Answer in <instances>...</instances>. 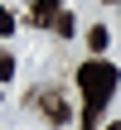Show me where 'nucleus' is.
<instances>
[{"mask_svg":"<svg viewBox=\"0 0 121 130\" xmlns=\"http://www.w3.org/2000/svg\"><path fill=\"white\" fill-rule=\"evenodd\" d=\"M78 92H82V111H107V101L116 96V82H121V72H116V63H107V58H87L82 68H78Z\"/></svg>","mask_w":121,"mask_h":130,"instance_id":"f257e3e1","label":"nucleus"},{"mask_svg":"<svg viewBox=\"0 0 121 130\" xmlns=\"http://www.w3.org/2000/svg\"><path fill=\"white\" fill-rule=\"evenodd\" d=\"M29 111H39L49 125H68L73 121V106H68L63 87H34L29 92Z\"/></svg>","mask_w":121,"mask_h":130,"instance_id":"f03ea898","label":"nucleus"},{"mask_svg":"<svg viewBox=\"0 0 121 130\" xmlns=\"http://www.w3.org/2000/svg\"><path fill=\"white\" fill-rule=\"evenodd\" d=\"M63 0H29V24H58Z\"/></svg>","mask_w":121,"mask_h":130,"instance_id":"7ed1b4c3","label":"nucleus"},{"mask_svg":"<svg viewBox=\"0 0 121 130\" xmlns=\"http://www.w3.org/2000/svg\"><path fill=\"white\" fill-rule=\"evenodd\" d=\"M107 43H112V34H107L102 24H92V29H87V48H92V53H102Z\"/></svg>","mask_w":121,"mask_h":130,"instance_id":"20e7f679","label":"nucleus"},{"mask_svg":"<svg viewBox=\"0 0 121 130\" xmlns=\"http://www.w3.org/2000/svg\"><path fill=\"white\" fill-rule=\"evenodd\" d=\"M53 29H58V34H63V39H73V14H68V10H63V14H58V24H53Z\"/></svg>","mask_w":121,"mask_h":130,"instance_id":"39448f33","label":"nucleus"},{"mask_svg":"<svg viewBox=\"0 0 121 130\" xmlns=\"http://www.w3.org/2000/svg\"><path fill=\"white\" fill-rule=\"evenodd\" d=\"M5 34H15V14H10V10L0 5V39H5Z\"/></svg>","mask_w":121,"mask_h":130,"instance_id":"423d86ee","label":"nucleus"},{"mask_svg":"<svg viewBox=\"0 0 121 130\" xmlns=\"http://www.w3.org/2000/svg\"><path fill=\"white\" fill-rule=\"evenodd\" d=\"M5 77H15V58H10V53H0V82H5Z\"/></svg>","mask_w":121,"mask_h":130,"instance_id":"0eeeda50","label":"nucleus"},{"mask_svg":"<svg viewBox=\"0 0 121 130\" xmlns=\"http://www.w3.org/2000/svg\"><path fill=\"white\" fill-rule=\"evenodd\" d=\"M102 130H121V121H112V125H102Z\"/></svg>","mask_w":121,"mask_h":130,"instance_id":"6e6552de","label":"nucleus"}]
</instances>
